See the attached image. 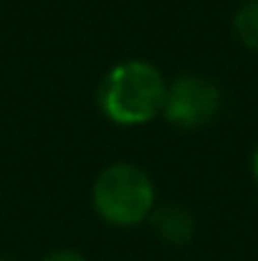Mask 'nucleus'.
<instances>
[{
	"mask_svg": "<svg viewBox=\"0 0 258 261\" xmlns=\"http://www.w3.org/2000/svg\"><path fill=\"white\" fill-rule=\"evenodd\" d=\"M165 76L147 61H124L114 66L99 89L104 114L117 124H142L165 107Z\"/></svg>",
	"mask_w": 258,
	"mask_h": 261,
	"instance_id": "nucleus-1",
	"label": "nucleus"
},
{
	"mask_svg": "<svg viewBox=\"0 0 258 261\" xmlns=\"http://www.w3.org/2000/svg\"><path fill=\"white\" fill-rule=\"evenodd\" d=\"M94 205L104 221L114 226H134L155 208L152 180L137 165H111L96 177Z\"/></svg>",
	"mask_w": 258,
	"mask_h": 261,
	"instance_id": "nucleus-2",
	"label": "nucleus"
},
{
	"mask_svg": "<svg viewBox=\"0 0 258 261\" xmlns=\"http://www.w3.org/2000/svg\"><path fill=\"white\" fill-rule=\"evenodd\" d=\"M162 112L175 127H205L220 112V89L205 76H180L172 87H167Z\"/></svg>",
	"mask_w": 258,
	"mask_h": 261,
	"instance_id": "nucleus-3",
	"label": "nucleus"
},
{
	"mask_svg": "<svg viewBox=\"0 0 258 261\" xmlns=\"http://www.w3.org/2000/svg\"><path fill=\"white\" fill-rule=\"evenodd\" d=\"M152 228L160 239L170 241L175 246H182L192 239L195 221L182 205L167 203V205H160V208L152 211Z\"/></svg>",
	"mask_w": 258,
	"mask_h": 261,
	"instance_id": "nucleus-4",
	"label": "nucleus"
},
{
	"mask_svg": "<svg viewBox=\"0 0 258 261\" xmlns=\"http://www.w3.org/2000/svg\"><path fill=\"white\" fill-rule=\"evenodd\" d=\"M233 31H236V38L251 48L258 51V0H246L236 15H233Z\"/></svg>",
	"mask_w": 258,
	"mask_h": 261,
	"instance_id": "nucleus-5",
	"label": "nucleus"
},
{
	"mask_svg": "<svg viewBox=\"0 0 258 261\" xmlns=\"http://www.w3.org/2000/svg\"><path fill=\"white\" fill-rule=\"evenodd\" d=\"M43 261H86V259L81 254H76V251H56V254L46 256Z\"/></svg>",
	"mask_w": 258,
	"mask_h": 261,
	"instance_id": "nucleus-6",
	"label": "nucleus"
},
{
	"mask_svg": "<svg viewBox=\"0 0 258 261\" xmlns=\"http://www.w3.org/2000/svg\"><path fill=\"white\" fill-rule=\"evenodd\" d=\"M253 175H256V180H258V150H256V155H253Z\"/></svg>",
	"mask_w": 258,
	"mask_h": 261,
	"instance_id": "nucleus-7",
	"label": "nucleus"
},
{
	"mask_svg": "<svg viewBox=\"0 0 258 261\" xmlns=\"http://www.w3.org/2000/svg\"><path fill=\"white\" fill-rule=\"evenodd\" d=\"M0 261H10V259H0Z\"/></svg>",
	"mask_w": 258,
	"mask_h": 261,
	"instance_id": "nucleus-8",
	"label": "nucleus"
}]
</instances>
